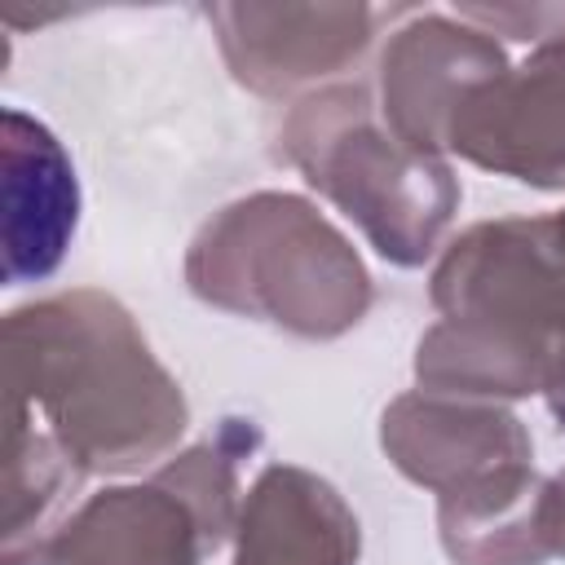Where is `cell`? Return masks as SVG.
<instances>
[{"instance_id": "obj_1", "label": "cell", "mask_w": 565, "mask_h": 565, "mask_svg": "<svg viewBox=\"0 0 565 565\" xmlns=\"http://www.w3.org/2000/svg\"><path fill=\"white\" fill-rule=\"evenodd\" d=\"M9 437L53 446L84 481L132 477L177 455L190 402L124 300L97 287L4 313Z\"/></svg>"}, {"instance_id": "obj_2", "label": "cell", "mask_w": 565, "mask_h": 565, "mask_svg": "<svg viewBox=\"0 0 565 565\" xmlns=\"http://www.w3.org/2000/svg\"><path fill=\"white\" fill-rule=\"evenodd\" d=\"M437 322L415 344V388L477 402L543 393L565 340V265L547 216H494L455 234L433 274Z\"/></svg>"}, {"instance_id": "obj_3", "label": "cell", "mask_w": 565, "mask_h": 565, "mask_svg": "<svg viewBox=\"0 0 565 565\" xmlns=\"http://www.w3.org/2000/svg\"><path fill=\"white\" fill-rule=\"evenodd\" d=\"M181 269L203 305L296 340H340L375 300L344 230L291 190H256L212 212L194 230Z\"/></svg>"}, {"instance_id": "obj_4", "label": "cell", "mask_w": 565, "mask_h": 565, "mask_svg": "<svg viewBox=\"0 0 565 565\" xmlns=\"http://www.w3.org/2000/svg\"><path fill=\"white\" fill-rule=\"evenodd\" d=\"M278 159L397 269L428 265L446 247L463 203L450 159L406 146L362 79H340L291 102L278 124Z\"/></svg>"}, {"instance_id": "obj_5", "label": "cell", "mask_w": 565, "mask_h": 565, "mask_svg": "<svg viewBox=\"0 0 565 565\" xmlns=\"http://www.w3.org/2000/svg\"><path fill=\"white\" fill-rule=\"evenodd\" d=\"M260 424L225 415L150 477L84 494L49 534L4 547V565H203L238 525L243 463Z\"/></svg>"}, {"instance_id": "obj_6", "label": "cell", "mask_w": 565, "mask_h": 565, "mask_svg": "<svg viewBox=\"0 0 565 565\" xmlns=\"http://www.w3.org/2000/svg\"><path fill=\"white\" fill-rule=\"evenodd\" d=\"M380 450L437 503L486 499L539 477L530 428L503 402L397 393L380 415Z\"/></svg>"}, {"instance_id": "obj_7", "label": "cell", "mask_w": 565, "mask_h": 565, "mask_svg": "<svg viewBox=\"0 0 565 565\" xmlns=\"http://www.w3.org/2000/svg\"><path fill=\"white\" fill-rule=\"evenodd\" d=\"M230 75L265 102H300L349 79L375 44V4H256L216 0L203 9Z\"/></svg>"}, {"instance_id": "obj_8", "label": "cell", "mask_w": 565, "mask_h": 565, "mask_svg": "<svg viewBox=\"0 0 565 565\" xmlns=\"http://www.w3.org/2000/svg\"><path fill=\"white\" fill-rule=\"evenodd\" d=\"M503 44L459 13L406 9L375 57V102L384 124L424 154H446L450 124L468 93L503 75Z\"/></svg>"}, {"instance_id": "obj_9", "label": "cell", "mask_w": 565, "mask_h": 565, "mask_svg": "<svg viewBox=\"0 0 565 565\" xmlns=\"http://www.w3.org/2000/svg\"><path fill=\"white\" fill-rule=\"evenodd\" d=\"M446 154L530 190H565V26L468 93Z\"/></svg>"}, {"instance_id": "obj_10", "label": "cell", "mask_w": 565, "mask_h": 565, "mask_svg": "<svg viewBox=\"0 0 565 565\" xmlns=\"http://www.w3.org/2000/svg\"><path fill=\"white\" fill-rule=\"evenodd\" d=\"M0 221L4 287L53 278L79 225V181L66 146L18 106L4 110L0 132Z\"/></svg>"}, {"instance_id": "obj_11", "label": "cell", "mask_w": 565, "mask_h": 565, "mask_svg": "<svg viewBox=\"0 0 565 565\" xmlns=\"http://www.w3.org/2000/svg\"><path fill=\"white\" fill-rule=\"evenodd\" d=\"M362 525L344 494L300 468L269 463L243 490L230 565H358Z\"/></svg>"}, {"instance_id": "obj_12", "label": "cell", "mask_w": 565, "mask_h": 565, "mask_svg": "<svg viewBox=\"0 0 565 565\" xmlns=\"http://www.w3.org/2000/svg\"><path fill=\"white\" fill-rule=\"evenodd\" d=\"M455 13L486 35L521 40L530 49L565 26V4H459Z\"/></svg>"}, {"instance_id": "obj_13", "label": "cell", "mask_w": 565, "mask_h": 565, "mask_svg": "<svg viewBox=\"0 0 565 565\" xmlns=\"http://www.w3.org/2000/svg\"><path fill=\"white\" fill-rule=\"evenodd\" d=\"M543 534L552 543V556H565V468L543 486Z\"/></svg>"}, {"instance_id": "obj_14", "label": "cell", "mask_w": 565, "mask_h": 565, "mask_svg": "<svg viewBox=\"0 0 565 565\" xmlns=\"http://www.w3.org/2000/svg\"><path fill=\"white\" fill-rule=\"evenodd\" d=\"M543 402L552 411V419L565 428V340L556 344L552 362H547V375H543Z\"/></svg>"}, {"instance_id": "obj_15", "label": "cell", "mask_w": 565, "mask_h": 565, "mask_svg": "<svg viewBox=\"0 0 565 565\" xmlns=\"http://www.w3.org/2000/svg\"><path fill=\"white\" fill-rule=\"evenodd\" d=\"M547 238H552V247H556V256L565 265V207L561 212H547Z\"/></svg>"}]
</instances>
